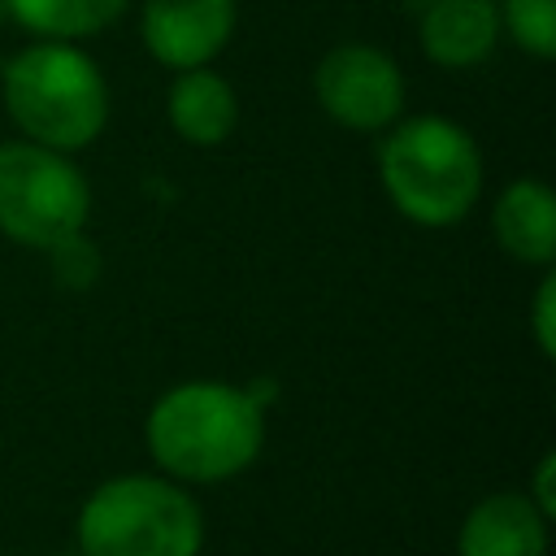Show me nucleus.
I'll use <instances>...</instances> for the list:
<instances>
[{"instance_id":"f257e3e1","label":"nucleus","mask_w":556,"mask_h":556,"mask_svg":"<svg viewBox=\"0 0 556 556\" xmlns=\"http://www.w3.org/2000/svg\"><path fill=\"white\" fill-rule=\"evenodd\" d=\"M143 443L152 465L182 486L230 482L265 447V408L239 382L187 378L152 400Z\"/></svg>"},{"instance_id":"f03ea898","label":"nucleus","mask_w":556,"mask_h":556,"mask_svg":"<svg viewBox=\"0 0 556 556\" xmlns=\"http://www.w3.org/2000/svg\"><path fill=\"white\" fill-rule=\"evenodd\" d=\"M378 182L400 217L443 230L478 208L486 165L478 139L460 122L443 113H413L382 130Z\"/></svg>"},{"instance_id":"7ed1b4c3","label":"nucleus","mask_w":556,"mask_h":556,"mask_svg":"<svg viewBox=\"0 0 556 556\" xmlns=\"http://www.w3.org/2000/svg\"><path fill=\"white\" fill-rule=\"evenodd\" d=\"M0 100L22 139L52 152H83L104 135L109 78L91 52L65 39H35L0 70Z\"/></svg>"},{"instance_id":"20e7f679","label":"nucleus","mask_w":556,"mask_h":556,"mask_svg":"<svg viewBox=\"0 0 556 556\" xmlns=\"http://www.w3.org/2000/svg\"><path fill=\"white\" fill-rule=\"evenodd\" d=\"M78 556H200L204 513L165 473L104 478L74 521Z\"/></svg>"},{"instance_id":"39448f33","label":"nucleus","mask_w":556,"mask_h":556,"mask_svg":"<svg viewBox=\"0 0 556 556\" xmlns=\"http://www.w3.org/2000/svg\"><path fill=\"white\" fill-rule=\"evenodd\" d=\"M91 182L74 156L30 139L0 143V235L22 248H52L65 235L87 230Z\"/></svg>"},{"instance_id":"423d86ee","label":"nucleus","mask_w":556,"mask_h":556,"mask_svg":"<svg viewBox=\"0 0 556 556\" xmlns=\"http://www.w3.org/2000/svg\"><path fill=\"white\" fill-rule=\"evenodd\" d=\"M313 96L321 113L356 135H382L404 117V70L378 43H334L313 65Z\"/></svg>"},{"instance_id":"0eeeda50","label":"nucleus","mask_w":556,"mask_h":556,"mask_svg":"<svg viewBox=\"0 0 556 556\" xmlns=\"http://www.w3.org/2000/svg\"><path fill=\"white\" fill-rule=\"evenodd\" d=\"M239 0H143L139 4V39L165 70L213 65L217 52L235 39Z\"/></svg>"},{"instance_id":"6e6552de","label":"nucleus","mask_w":556,"mask_h":556,"mask_svg":"<svg viewBox=\"0 0 556 556\" xmlns=\"http://www.w3.org/2000/svg\"><path fill=\"white\" fill-rule=\"evenodd\" d=\"M495 0H430L417 13V43L439 70H473L500 43Z\"/></svg>"},{"instance_id":"1a4fd4ad","label":"nucleus","mask_w":556,"mask_h":556,"mask_svg":"<svg viewBox=\"0 0 556 556\" xmlns=\"http://www.w3.org/2000/svg\"><path fill=\"white\" fill-rule=\"evenodd\" d=\"M547 530L552 521L526 491H495L465 513L456 556H547Z\"/></svg>"},{"instance_id":"9d476101","label":"nucleus","mask_w":556,"mask_h":556,"mask_svg":"<svg viewBox=\"0 0 556 556\" xmlns=\"http://www.w3.org/2000/svg\"><path fill=\"white\" fill-rule=\"evenodd\" d=\"M491 235L517 265L547 269L556 261V195L543 178H513L491 200Z\"/></svg>"},{"instance_id":"9b49d317","label":"nucleus","mask_w":556,"mask_h":556,"mask_svg":"<svg viewBox=\"0 0 556 556\" xmlns=\"http://www.w3.org/2000/svg\"><path fill=\"white\" fill-rule=\"evenodd\" d=\"M165 117L174 135L187 139L191 148H217L239 130V91L213 65L178 70L165 96Z\"/></svg>"},{"instance_id":"f8f14e48","label":"nucleus","mask_w":556,"mask_h":556,"mask_svg":"<svg viewBox=\"0 0 556 556\" xmlns=\"http://www.w3.org/2000/svg\"><path fill=\"white\" fill-rule=\"evenodd\" d=\"M4 4H9V22H17L26 35L65 39V43H83L109 30L130 9V0H4Z\"/></svg>"},{"instance_id":"ddd939ff","label":"nucleus","mask_w":556,"mask_h":556,"mask_svg":"<svg viewBox=\"0 0 556 556\" xmlns=\"http://www.w3.org/2000/svg\"><path fill=\"white\" fill-rule=\"evenodd\" d=\"M500 30L534 61L556 56V0H495Z\"/></svg>"},{"instance_id":"4468645a","label":"nucleus","mask_w":556,"mask_h":556,"mask_svg":"<svg viewBox=\"0 0 556 556\" xmlns=\"http://www.w3.org/2000/svg\"><path fill=\"white\" fill-rule=\"evenodd\" d=\"M43 252H48V265H52L56 287H65V291H87V287H96V278H100V248L87 239V230L65 235V239H56V243L43 248Z\"/></svg>"},{"instance_id":"2eb2a0df","label":"nucleus","mask_w":556,"mask_h":556,"mask_svg":"<svg viewBox=\"0 0 556 556\" xmlns=\"http://www.w3.org/2000/svg\"><path fill=\"white\" fill-rule=\"evenodd\" d=\"M530 334H534L539 352L552 361L556 356V274H552V265L543 269L534 300H530Z\"/></svg>"},{"instance_id":"dca6fc26","label":"nucleus","mask_w":556,"mask_h":556,"mask_svg":"<svg viewBox=\"0 0 556 556\" xmlns=\"http://www.w3.org/2000/svg\"><path fill=\"white\" fill-rule=\"evenodd\" d=\"M552 478H556V452H543L539 456V465H534V478H530V504L552 521L556 517V486H552Z\"/></svg>"},{"instance_id":"f3484780","label":"nucleus","mask_w":556,"mask_h":556,"mask_svg":"<svg viewBox=\"0 0 556 556\" xmlns=\"http://www.w3.org/2000/svg\"><path fill=\"white\" fill-rule=\"evenodd\" d=\"M395 4H400V9H408V13H413V17H417V13H421V9H426V4H430V0H395Z\"/></svg>"},{"instance_id":"a211bd4d","label":"nucleus","mask_w":556,"mask_h":556,"mask_svg":"<svg viewBox=\"0 0 556 556\" xmlns=\"http://www.w3.org/2000/svg\"><path fill=\"white\" fill-rule=\"evenodd\" d=\"M4 22H9V4L0 0V26H4Z\"/></svg>"},{"instance_id":"6ab92c4d","label":"nucleus","mask_w":556,"mask_h":556,"mask_svg":"<svg viewBox=\"0 0 556 556\" xmlns=\"http://www.w3.org/2000/svg\"><path fill=\"white\" fill-rule=\"evenodd\" d=\"M48 556H78V552H48Z\"/></svg>"}]
</instances>
